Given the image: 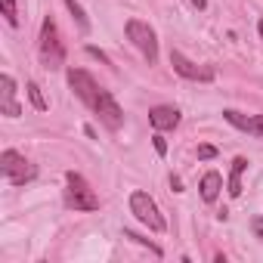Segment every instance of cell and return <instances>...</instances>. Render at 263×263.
<instances>
[{"label": "cell", "instance_id": "obj_23", "mask_svg": "<svg viewBox=\"0 0 263 263\" xmlns=\"http://www.w3.org/2000/svg\"><path fill=\"white\" fill-rule=\"evenodd\" d=\"M192 7H195V10H204V7H208V0H192Z\"/></svg>", "mask_w": 263, "mask_h": 263}, {"label": "cell", "instance_id": "obj_24", "mask_svg": "<svg viewBox=\"0 0 263 263\" xmlns=\"http://www.w3.org/2000/svg\"><path fill=\"white\" fill-rule=\"evenodd\" d=\"M257 31H260V37H263V19H260V22H257Z\"/></svg>", "mask_w": 263, "mask_h": 263}, {"label": "cell", "instance_id": "obj_16", "mask_svg": "<svg viewBox=\"0 0 263 263\" xmlns=\"http://www.w3.org/2000/svg\"><path fill=\"white\" fill-rule=\"evenodd\" d=\"M124 238H134L137 245H143V248H149L155 257H164V251H161V245H155V241H149L146 235H140V232H134V229H124Z\"/></svg>", "mask_w": 263, "mask_h": 263}, {"label": "cell", "instance_id": "obj_9", "mask_svg": "<svg viewBox=\"0 0 263 263\" xmlns=\"http://www.w3.org/2000/svg\"><path fill=\"white\" fill-rule=\"evenodd\" d=\"M0 111L7 118H19L22 115V105L16 99V81L13 74H0Z\"/></svg>", "mask_w": 263, "mask_h": 263}, {"label": "cell", "instance_id": "obj_15", "mask_svg": "<svg viewBox=\"0 0 263 263\" xmlns=\"http://www.w3.org/2000/svg\"><path fill=\"white\" fill-rule=\"evenodd\" d=\"M25 93H28V99H31V105L37 108V111H47L50 105H47V99H44V93H41V87L34 84V81H28L25 84Z\"/></svg>", "mask_w": 263, "mask_h": 263}, {"label": "cell", "instance_id": "obj_19", "mask_svg": "<svg viewBox=\"0 0 263 263\" xmlns=\"http://www.w3.org/2000/svg\"><path fill=\"white\" fill-rule=\"evenodd\" d=\"M195 155H198V161H211V158H217V146H211V143H201Z\"/></svg>", "mask_w": 263, "mask_h": 263}, {"label": "cell", "instance_id": "obj_17", "mask_svg": "<svg viewBox=\"0 0 263 263\" xmlns=\"http://www.w3.org/2000/svg\"><path fill=\"white\" fill-rule=\"evenodd\" d=\"M0 10H4V19L10 28H19V10H16V0H0Z\"/></svg>", "mask_w": 263, "mask_h": 263}, {"label": "cell", "instance_id": "obj_13", "mask_svg": "<svg viewBox=\"0 0 263 263\" xmlns=\"http://www.w3.org/2000/svg\"><path fill=\"white\" fill-rule=\"evenodd\" d=\"M220 189H223V177H220L217 171H208V174L201 177V183H198L201 201H208V204H214V201L220 198Z\"/></svg>", "mask_w": 263, "mask_h": 263}, {"label": "cell", "instance_id": "obj_12", "mask_svg": "<svg viewBox=\"0 0 263 263\" xmlns=\"http://www.w3.org/2000/svg\"><path fill=\"white\" fill-rule=\"evenodd\" d=\"M245 171H248V158L245 155H235L232 158V167H229V180H226V192L232 198L241 195V177H245Z\"/></svg>", "mask_w": 263, "mask_h": 263}, {"label": "cell", "instance_id": "obj_18", "mask_svg": "<svg viewBox=\"0 0 263 263\" xmlns=\"http://www.w3.org/2000/svg\"><path fill=\"white\" fill-rule=\"evenodd\" d=\"M152 146H155V152L164 158L167 155V140H164V130H155V134H152Z\"/></svg>", "mask_w": 263, "mask_h": 263}, {"label": "cell", "instance_id": "obj_1", "mask_svg": "<svg viewBox=\"0 0 263 263\" xmlns=\"http://www.w3.org/2000/svg\"><path fill=\"white\" fill-rule=\"evenodd\" d=\"M37 53L47 71H59L65 68V44L59 34V25L53 22V16H47L41 22V37H37Z\"/></svg>", "mask_w": 263, "mask_h": 263}, {"label": "cell", "instance_id": "obj_5", "mask_svg": "<svg viewBox=\"0 0 263 263\" xmlns=\"http://www.w3.org/2000/svg\"><path fill=\"white\" fill-rule=\"evenodd\" d=\"M130 214H134L143 226H149L152 232L167 229V223H164V217H161V211H158V204H155V198L149 192H134L130 195Z\"/></svg>", "mask_w": 263, "mask_h": 263}, {"label": "cell", "instance_id": "obj_20", "mask_svg": "<svg viewBox=\"0 0 263 263\" xmlns=\"http://www.w3.org/2000/svg\"><path fill=\"white\" fill-rule=\"evenodd\" d=\"M87 56H93V59H99V62H102V65H111V59H108V56H105V53H102V50H99V47H93V44H90V47H87ZM111 68H115V65H111Z\"/></svg>", "mask_w": 263, "mask_h": 263}, {"label": "cell", "instance_id": "obj_14", "mask_svg": "<svg viewBox=\"0 0 263 263\" xmlns=\"http://www.w3.org/2000/svg\"><path fill=\"white\" fill-rule=\"evenodd\" d=\"M62 4L68 7V13H71V19L78 22V31L81 34H90V16H87V10L78 4V0H62Z\"/></svg>", "mask_w": 263, "mask_h": 263}, {"label": "cell", "instance_id": "obj_2", "mask_svg": "<svg viewBox=\"0 0 263 263\" xmlns=\"http://www.w3.org/2000/svg\"><path fill=\"white\" fill-rule=\"evenodd\" d=\"M0 174L10 186H25L37 177V164H31L25 155H19L16 149H4L0 152Z\"/></svg>", "mask_w": 263, "mask_h": 263}, {"label": "cell", "instance_id": "obj_4", "mask_svg": "<svg viewBox=\"0 0 263 263\" xmlns=\"http://www.w3.org/2000/svg\"><path fill=\"white\" fill-rule=\"evenodd\" d=\"M124 31H127V37L134 41V47L143 53V59H146L149 65H155V62H158V34H155V28H152L149 22L130 19Z\"/></svg>", "mask_w": 263, "mask_h": 263}, {"label": "cell", "instance_id": "obj_11", "mask_svg": "<svg viewBox=\"0 0 263 263\" xmlns=\"http://www.w3.org/2000/svg\"><path fill=\"white\" fill-rule=\"evenodd\" d=\"M149 124L155 130H177L180 127V108L177 105H155L149 111Z\"/></svg>", "mask_w": 263, "mask_h": 263}, {"label": "cell", "instance_id": "obj_22", "mask_svg": "<svg viewBox=\"0 0 263 263\" xmlns=\"http://www.w3.org/2000/svg\"><path fill=\"white\" fill-rule=\"evenodd\" d=\"M171 186H174V192H183V180L180 177H171Z\"/></svg>", "mask_w": 263, "mask_h": 263}, {"label": "cell", "instance_id": "obj_6", "mask_svg": "<svg viewBox=\"0 0 263 263\" xmlns=\"http://www.w3.org/2000/svg\"><path fill=\"white\" fill-rule=\"evenodd\" d=\"M68 87L74 90V96L93 111V105L99 102V93H102V87L93 81V74L90 71H84V68H68Z\"/></svg>", "mask_w": 263, "mask_h": 263}, {"label": "cell", "instance_id": "obj_10", "mask_svg": "<svg viewBox=\"0 0 263 263\" xmlns=\"http://www.w3.org/2000/svg\"><path fill=\"white\" fill-rule=\"evenodd\" d=\"M223 118H226L232 127H238V130H245V134H254V137L263 140V115H241V111L226 108Z\"/></svg>", "mask_w": 263, "mask_h": 263}, {"label": "cell", "instance_id": "obj_3", "mask_svg": "<svg viewBox=\"0 0 263 263\" xmlns=\"http://www.w3.org/2000/svg\"><path fill=\"white\" fill-rule=\"evenodd\" d=\"M65 204L71 211H99V195L90 189V183L81 174L68 171L65 174Z\"/></svg>", "mask_w": 263, "mask_h": 263}, {"label": "cell", "instance_id": "obj_7", "mask_svg": "<svg viewBox=\"0 0 263 263\" xmlns=\"http://www.w3.org/2000/svg\"><path fill=\"white\" fill-rule=\"evenodd\" d=\"M171 65H174V71L180 74V78H186V81H195V84H211L214 81V68L211 65H201V62H192L186 53H180V50H171Z\"/></svg>", "mask_w": 263, "mask_h": 263}, {"label": "cell", "instance_id": "obj_21", "mask_svg": "<svg viewBox=\"0 0 263 263\" xmlns=\"http://www.w3.org/2000/svg\"><path fill=\"white\" fill-rule=\"evenodd\" d=\"M251 232H254V238H260V241H263V214L251 220Z\"/></svg>", "mask_w": 263, "mask_h": 263}, {"label": "cell", "instance_id": "obj_8", "mask_svg": "<svg viewBox=\"0 0 263 263\" xmlns=\"http://www.w3.org/2000/svg\"><path fill=\"white\" fill-rule=\"evenodd\" d=\"M93 115L99 118V124H102L105 130H111V134H118V130L124 127V111H121L118 99H115L108 90L99 93V102L93 105Z\"/></svg>", "mask_w": 263, "mask_h": 263}]
</instances>
